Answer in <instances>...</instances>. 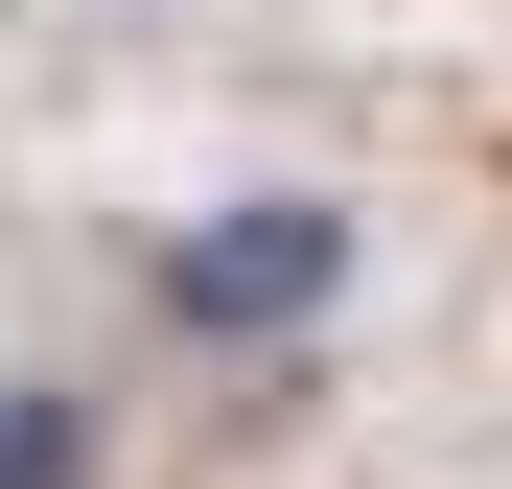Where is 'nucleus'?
Segmentation results:
<instances>
[{
    "instance_id": "f257e3e1",
    "label": "nucleus",
    "mask_w": 512,
    "mask_h": 489,
    "mask_svg": "<svg viewBox=\"0 0 512 489\" xmlns=\"http://www.w3.org/2000/svg\"><path fill=\"white\" fill-rule=\"evenodd\" d=\"M350 280H373L350 187H210V210H163V257H140V303L187 326V350H303Z\"/></svg>"
},
{
    "instance_id": "f03ea898",
    "label": "nucleus",
    "mask_w": 512,
    "mask_h": 489,
    "mask_svg": "<svg viewBox=\"0 0 512 489\" xmlns=\"http://www.w3.org/2000/svg\"><path fill=\"white\" fill-rule=\"evenodd\" d=\"M0 489H117V443H94V396H70L47 350H0Z\"/></svg>"
}]
</instances>
